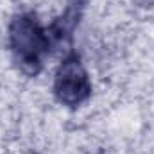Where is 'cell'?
<instances>
[{
	"mask_svg": "<svg viewBox=\"0 0 154 154\" xmlns=\"http://www.w3.org/2000/svg\"><path fill=\"white\" fill-rule=\"evenodd\" d=\"M7 43L16 66L23 74L34 77L43 70L45 59L50 54L52 32L39 23L36 14L20 13L9 23Z\"/></svg>",
	"mask_w": 154,
	"mask_h": 154,
	"instance_id": "1",
	"label": "cell"
},
{
	"mask_svg": "<svg viewBox=\"0 0 154 154\" xmlns=\"http://www.w3.org/2000/svg\"><path fill=\"white\" fill-rule=\"evenodd\" d=\"M54 95L66 108H77L91 97V81L77 54H68L57 66Z\"/></svg>",
	"mask_w": 154,
	"mask_h": 154,
	"instance_id": "2",
	"label": "cell"
}]
</instances>
